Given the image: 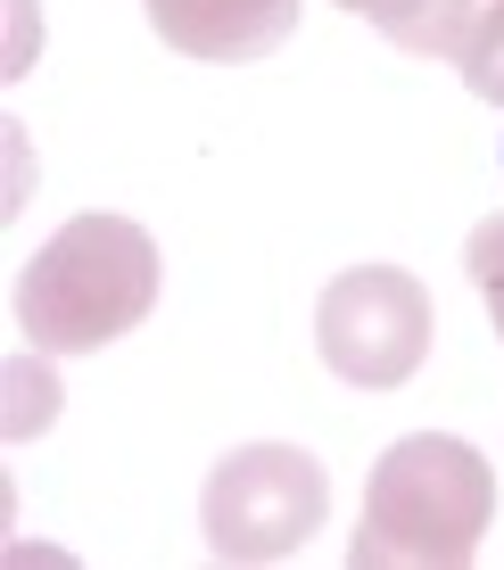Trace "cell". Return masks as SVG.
Wrapping results in <instances>:
<instances>
[{
    "label": "cell",
    "mask_w": 504,
    "mask_h": 570,
    "mask_svg": "<svg viewBox=\"0 0 504 570\" xmlns=\"http://www.w3.org/2000/svg\"><path fill=\"white\" fill-rule=\"evenodd\" d=\"M463 265H472L480 306H488V314H496V331H504V215L472 224V240H463Z\"/></svg>",
    "instance_id": "cell-8"
},
{
    "label": "cell",
    "mask_w": 504,
    "mask_h": 570,
    "mask_svg": "<svg viewBox=\"0 0 504 570\" xmlns=\"http://www.w3.org/2000/svg\"><path fill=\"white\" fill-rule=\"evenodd\" d=\"M496 521V463L447 430H414L364 480V521L347 538L356 570H463Z\"/></svg>",
    "instance_id": "cell-2"
},
{
    "label": "cell",
    "mask_w": 504,
    "mask_h": 570,
    "mask_svg": "<svg viewBox=\"0 0 504 570\" xmlns=\"http://www.w3.org/2000/svg\"><path fill=\"white\" fill-rule=\"evenodd\" d=\"M332 9L373 17V26L389 33L397 50H414V58H463V42H472V26H480L488 0H332Z\"/></svg>",
    "instance_id": "cell-6"
},
{
    "label": "cell",
    "mask_w": 504,
    "mask_h": 570,
    "mask_svg": "<svg viewBox=\"0 0 504 570\" xmlns=\"http://www.w3.org/2000/svg\"><path fill=\"white\" fill-rule=\"evenodd\" d=\"M332 513V480L306 446H231L207 471L199 529L216 562H289Z\"/></svg>",
    "instance_id": "cell-3"
},
{
    "label": "cell",
    "mask_w": 504,
    "mask_h": 570,
    "mask_svg": "<svg viewBox=\"0 0 504 570\" xmlns=\"http://www.w3.org/2000/svg\"><path fill=\"white\" fill-rule=\"evenodd\" d=\"M166 50L207 58V67H248L274 58L298 33V0H141Z\"/></svg>",
    "instance_id": "cell-5"
},
{
    "label": "cell",
    "mask_w": 504,
    "mask_h": 570,
    "mask_svg": "<svg viewBox=\"0 0 504 570\" xmlns=\"http://www.w3.org/2000/svg\"><path fill=\"white\" fill-rule=\"evenodd\" d=\"M158 306V240L125 215L58 224L17 273V331L33 356H100Z\"/></svg>",
    "instance_id": "cell-1"
},
{
    "label": "cell",
    "mask_w": 504,
    "mask_h": 570,
    "mask_svg": "<svg viewBox=\"0 0 504 570\" xmlns=\"http://www.w3.org/2000/svg\"><path fill=\"white\" fill-rule=\"evenodd\" d=\"M455 67H463V91H472V100L504 108V0L480 9V26H472V42H463Z\"/></svg>",
    "instance_id": "cell-7"
},
{
    "label": "cell",
    "mask_w": 504,
    "mask_h": 570,
    "mask_svg": "<svg viewBox=\"0 0 504 570\" xmlns=\"http://www.w3.org/2000/svg\"><path fill=\"white\" fill-rule=\"evenodd\" d=\"M438 340L431 289L397 265H356L315 298V347L347 389H405Z\"/></svg>",
    "instance_id": "cell-4"
}]
</instances>
